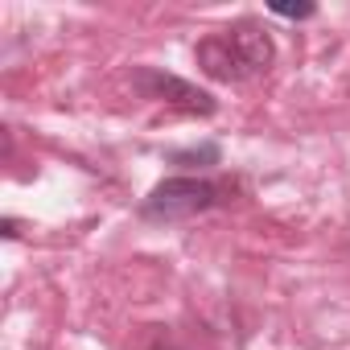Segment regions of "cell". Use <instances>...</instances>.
<instances>
[{"mask_svg":"<svg viewBox=\"0 0 350 350\" xmlns=\"http://www.w3.org/2000/svg\"><path fill=\"white\" fill-rule=\"evenodd\" d=\"M215 202H219V186L206 182V178H165L140 202V219H148V223H182V219H194V215L211 211Z\"/></svg>","mask_w":350,"mask_h":350,"instance_id":"obj_2","label":"cell"},{"mask_svg":"<svg viewBox=\"0 0 350 350\" xmlns=\"http://www.w3.org/2000/svg\"><path fill=\"white\" fill-rule=\"evenodd\" d=\"M272 13H276V17H293V21H301V17H313V5H297V9H293V5H272Z\"/></svg>","mask_w":350,"mask_h":350,"instance_id":"obj_5","label":"cell"},{"mask_svg":"<svg viewBox=\"0 0 350 350\" xmlns=\"http://www.w3.org/2000/svg\"><path fill=\"white\" fill-rule=\"evenodd\" d=\"M219 161V148L215 144H202V148H186V152H173V165H186V169H206Z\"/></svg>","mask_w":350,"mask_h":350,"instance_id":"obj_4","label":"cell"},{"mask_svg":"<svg viewBox=\"0 0 350 350\" xmlns=\"http://www.w3.org/2000/svg\"><path fill=\"white\" fill-rule=\"evenodd\" d=\"M157 350H173V346H157Z\"/></svg>","mask_w":350,"mask_h":350,"instance_id":"obj_6","label":"cell"},{"mask_svg":"<svg viewBox=\"0 0 350 350\" xmlns=\"http://www.w3.org/2000/svg\"><path fill=\"white\" fill-rule=\"evenodd\" d=\"M194 58H198V70L215 83H247L272 66L276 46L260 21H235V25L202 38Z\"/></svg>","mask_w":350,"mask_h":350,"instance_id":"obj_1","label":"cell"},{"mask_svg":"<svg viewBox=\"0 0 350 350\" xmlns=\"http://www.w3.org/2000/svg\"><path fill=\"white\" fill-rule=\"evenodd\" d=\"M132 87H136L144 99H161V103L182 107V111H190V116H211V111H215V99H211L206 91H198L194 83L178 79V75H161V70H148V66H144V70H136Z\"/></svg>","mask_w":350,"mask_h":350,"instance_id":"obj_3","label":"cell"}]
</instances>
